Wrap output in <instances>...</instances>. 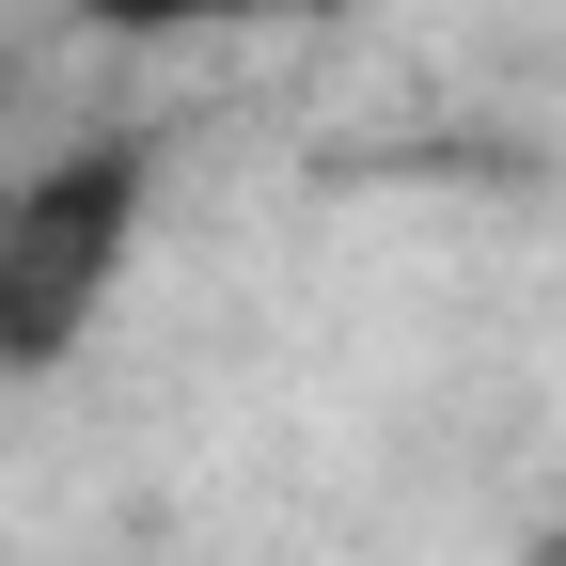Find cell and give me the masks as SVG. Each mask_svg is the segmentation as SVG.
Returning <instances> with one entry per match:
<instances>
[{"mask_svg": "<svg viewBox=\"0 0 566 566\" xmlns=\"http://www.w3.org/2000/svg\"><path fill=\"white\" fill-rule=\"evenodd\" d=\"M158 221V158H142L126 126L63 142V158L0 174V378H63L111 315V283Z\"/></svg>", "mask_w": 566, "mask_h": 566, "instance_id": "obj_1", "label": "cell"}, {"mask_svg": "<svg viewBox=\"0 0 566 566\" xmlns=\"http://www.w3.org/2000/svg\"><path fill=\"white\" fill-rule=\"evenodd\" d=\"M551 566H566V551H551Z\"/></svg>", "mask_w": 566, "mask_h": 566, "instance_id": "obj_3", "label": "cell"}, {"mask_svg": "<svg viewBox=\"0 0 566 566\" xmlns=\"http://www.w3.org/2000/svg\"><path fill=\"white\" fill-rule=\"evenodd\" d=\"M80 17L126 48H189V32H331L346 0H80Z\"/></svg>", "mask_w": 566, "mask_h": 566, "instance_id": "obj_2", "label": "cell"}]
</instances>
